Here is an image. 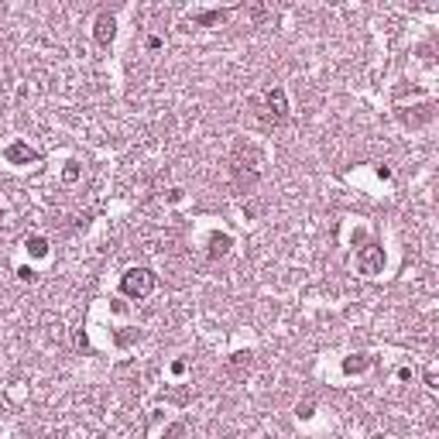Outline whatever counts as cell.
I'll use <instances>...</instances> for the list:
<instances>
[{
	"mask_svg": "<svg viewBox=\"0 0 439 439\" xmlns=\"http://www.w3.org/2000/svg\"><path fill=\"white\" fill-rule=\"evenodd\" d=\"M254 106V117H258V124L264 128H285L288 124V100H285V89L282 86H271V89H264L261 97L251 100Z\"/></svg>",
	"mask_w": 439,
	"mask_h": 439,
	"instance_id": "6da1fadb",
	"label": "cell"
},
{
	"mask_svg": "<svg viewBox=\"0 0 439 439\" xmlns=\"http://www.w3.org/2000/svg\"><path fill=\"white\" fill-rule=\"evenodd\" d=\"M120 288H124V295H130V299H144L155 288V275L148 268H130L128 275H124V282H120Z\"/></svg>",
	"mask_w": 439,
	"mask_h": 439,
	"instance_id": "7a4b0ae2",
	"label": "cell"
},
{
	"mask_svg": "<svg viewBox=\"0 0 439 439\" xmlns=\"http://www.w3.org/2000/svg\"><path fill=\"white\" fill-rule=\"evenodd\" d=\"M110 38H113V18H110V14H100V18H97V42L106 45Z\"/></svg>",
	"mask_w": 439,
	"mask_h": 439,
	"instance_id": "3957f363",
	"label": "cell"
},
{
	"mask_svg": "<svg viewBox=\"0 0 439 439\" xmlns=\"http://www.w3.org/2000/svg\"><path fill=\"white\" fill-rule=\"evenodd\" d=\"M230 11H209V14H196V25H216V21H223Z\"/></svg>",
	"mask_w": 439,
	"mask_h": 439,
	"instance_id": "277c9868",
	"label": "cell"
}]
</instances>
